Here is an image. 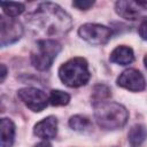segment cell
Wrapping results in <instances>:
<instances>
[{
	"mask_svg": "<svg viewBox=\"0 0 147 147\" xmlns=\"http://www.w3.org/2000/svg\"><path fill=\"white\" fill-rule=\"evenodd\" d=\"M26 24L36 34L56 37L63 36L70 31L72 20L59 5L42 2L33 13L26 16Z\"/></svg>",
	"mask_w": 147,
	"mask_h": 147,
	"instance_id": "6da1fadb",
	"label": "cell"
},
{
	"mask_svg": "<svg viewBox=\"0 0 147 147\" xmlns=\"http://www.w3.org/2000/svg\"><path fill=\"white\" fill-rule=\"evenodd\" d=\"M94 117L98 125L105 130H117L125 125L129 113L126 108L116 102H102L94 106Z\"/></svg>",
	"mask_w": 147,
	"mask_h": 147,
	"instance_id": "7a4b0ae2",
	"label": "cell"
},
{
	"mask_svg": "<svg viewBox=\"0 0 147 147\" xmlns=\"http://www.w3.org/2000/svg\"><path fill=\"white\" fill-rule=\"evenodd\" d=\"M61 82L69 87H79L85 85L91 77L87 61L83 57H72L59 68Z\"/></svg>",
	"mask_w": 147,
	"mask_h": 147,
	"instance_id": "3957f363",
	"label": "cell"
},
{
	"mask_svg": "<svg viewBox=\"0 0 147 147\" xmlns=\"http://www.w3.org/2000/svg\"><path fill=\"white\" fill-rule=\"evenodd\" d=\"M61 52V45L54 39H40L31 52V63L37 70H47Z\"/></svg>",
	"mask_w": 147,
	"mask_h": 147,
	"instance_id": "277c9868",
	"label": "cell"
},
{
	"mask_svg": "<svg viewBox=\"0 0 147 147\" xmlns=\"http://www.w3.org/2000/svg\"><path fill=\"white\" fill-rule=\"evenodd\" d=\"M118 16L127 21L147 18V1L142 0H119L115 3Z\"/></svg>",
	"mask_w": 147,
	"mask_h": 147,
	"instance_id": "5b68a950",
	"label": "cell"
},
{
	"mask_svg": "<svg viewBox=\"0 0 147 147\" xmlns=\"http://www.w3.org/2000/svg\"><path fill=\"white\" fill-rule=\"evenodd\" d=\"M78 34L88 44L105 45L111 38V30L102 24L86 23L78 29Z\"/></svg>",
	"mask_w": 147,
	"mask_h": 147,
	"instance_id": "8992f818",
	"label": "cell"
},
{
	"mask_svg": "<svg viewBox=\"0 0 147 147\" xmlns=\"http://www.w3.org/2000/svg\"><path fill=\"white\" fill-rule=\"evenodd\" d=\"M18 98L21 99V101L32 111L34 113H39L41 110H44L47 106L48 101V96L46 95V93L37 87H24L18 90L17 92Z\"/></svg>",
	"mask_w": 147,
	"mask_h": 147,
	"instance_id": "52a82bcc",
	"label": "cell"
},
{
	"mask_svg": "<svg viewBox=\"0 0 147 147\" xmlns=\"http://www.w3.org/2000/svg\"><path fill=\"white\" fill-rule=\"evenodd\" d=\"M0 23H1L0 44L2 47L14 44L17 40H20V38L23 34V28L18 21L1 15Z\"/></svg>",
	"mask_w": 147,
	"mask_h": 147,
	"instance_id": "ba28073f",
	"label": "cell"
},
{
	"mask_svg": "<svg viewBox=\"0 0 147 147\" xmlns=\"http://www.w3.org/2000/svg\"><path fill=\"white\" fill-rule=\"evenodd\" d=\"M117 85L132 92H140L145 90L146 82L142 74L137 69H126L118 76Z\"/></svg>",
	"mask_w": 147,
	"mask_h": 147,
	"instance_id": "9c48e42d",
	"label": "cell"
},
{
	"mask_svg": "<svg viewBox=\"0 0 147 147\" xmlns=\"http://www.w3.org/2000/svg\"><path fill=\"white\" fill-rule=\"evenodd\" d=\"M33 133L45 140L54 139L57 133V119L54 116H47L38 122L33 127Z\"/></svg>",
	"mask_w": 147,
	"mask_h": 147,
	"instance_id": "30bf717a",
	"label": "cell"
},
{
	"mask_svg": "<svg viewBox=\"0 0 147 147\" xmlns=\"http://www.w3.org/2000/svg\"><path fill=\"white\" fill-rule=\"evenodd\" d=\"M109 60L113 63H117L119 65H126V64H130L133 62L134 53L131 47L121 45L113 49V52L110 53Z\"/></svg>",
	"mask_w": 147,
	"mask_h": 147,
	"instance_id": "8fae6325",
	"label": "cell"
},
{
	"mask_svg": "<svg viewBox=\"0 0 147 147\" xmlns=\"http://www.w3.org/2000/svg\"><path fill=\"white\" fill-rule=\"evenodd\" d=\"M1 131V147H11L15 140V124L9 118H1L0 121Z\"/></svg>",
	"mask_w": 147,
	"mask_h": 147,
	"instance_id": "7c38bea8",
	"label": "cell"
},
{
	"mask_svg": "<svg viewBox=\"0 0 147 147\" xmlns=\"http://www.w3.org/2000/svg\"><path fill=\"white\" fill-rule=\"evenodd\" d=\"M127 138H129V142L131 144L132 147L140 146L147 139V127L142 124L133 125L129 131Z\"/></svg>",
	"mask_w": 147,
	"mask_h": 147,
	"instance_id": "4fadbf2b",
	"label": "cell"
},
{
	"mask_svg": "<svg viewBox=\"0 0 147 147\" xmlns=\"http://www.w3.org/2000/svg\"><path fill=\"white\" fill-rule=\"evenodd\" d=\"M69 126L75 130V131H78V132H86L88 130L92 129V124H91V121L83 116V115H75V116H71L70 119H69Z\"/></svg>",
	"mask_w": 147,
	"mask_h": 147,
	"instance_id": "5bb4252c",
	"label": "cell"
},
{
	"mask_svg": "<svg viewBox=\"0 0 147 147\" xmlns=\"http://www.w3.org/2000/svg\"><path fill=\"white\" fill-rule=\"evenodd\" d=\"M0 5H1V7H2L3 13L7 15V17H10V18L21 15V14L24 11V9H25L24 3H22V2L1 1Z\"/></svg>",
	"mask_w": 147,
	"mask_h": 147,
	"instance_id": "9a60e30c",
	"label": "cell"
},
{
	"mask_svg": "<svg viewBox=\"0 0 147 147\" xmlns=\"http://www.w3.org/2000/svg\"><path fill=\"white\" fill-rule=\"evenodd\" d=\"M48 101L52 106H55V107L65 106L70 101V95L61 90H52L48 96Z\"/></svg>",
	"mask_w": 147,
	"mask_h": 147,
	"instance_id": "2e32d148",
	"label": "cell"
},
{
	"mask_svg": "<svg viewBox=\"0 0 147 147\" xmlns=\"http://www.w3.org/2000/svg\"><path fill=\"white\" fill-rule=\"evenodd\" d=\"M111 95L110 93V88L103 84H99L96 86H94L93 88V93H92V98L94 100V106L106 102V100Z\"/></svg>",
	"mask_w": 147,
	"mask_h": 147,
	"instance_id": "e0dca14e",
	"label": "cell"
},
{
	"mask_svg": "<svg viewBox=\"0 0 147 147\" xmlns=\"http://www.w3.org/2000/svg\"><path fill=\"white\" fill-rule=\"evenodd\" d=\"M93 5H94V1H91V0H77L72 2V6L79 10H87Z\"/></svg>",
	"mask_w": 147,
	"mask_h": 147,
	"instance_id": "ac0fdd59",
	"label": "cell"
},
{
	"mask_svg": "<svg viewBox=\"0 0 147 147\" xmlns=\"http://www.w3.org/2000/svg\"><path fill=\"white\" fill-rule=\"evenodd\" d=\"M139 36L144 39V40H147V21L142 22L139 26Z\"/></svg>",
	"mask_w": 147,
	"mask_h": 147,
	"instance_id": "d6986e66",
	"label": "cell"
},
{
	"mask_svg": "<svg viewBox=\"0 0 147 147\" xmlns=\"http://www.w3.org/2000/svg\"><path fill=\"white\" fill-rule=\"evenodd\" d=\"M1 67V83H3L5 82V78H6V76H7V68H6V65L5 64H1L0 65Z\"/></svg>",
	"mask_w": 147,
	"mask_h": 147,
	"instance_id": "ffe728a7",
	"label": "cell"
},
{
	"mask_svg": "<svg viewBox=\"0 0 147 147\" xmlns=\"http://www.w3.org/2000/svg\"><path fill=\"white\" fill-rule=\"evenodd\" d=\"M34 147H52V145L47 141V140H45V141H41V142H39V144H37Z\"/></svg>",
	"mask_w": 147,
	"mask_h": 147,
	"instance_id": "44dd1931",
	"label": "cell"
},
{
	"mask_svg": "<svg viewBox=\"0 0 147 147\" xmlns=\"http://www.w3.org/2000/svg\"><path fill=\"white\" fill-rule=\"evenodd\" d=\"M144 63H145V67L147 68V54H146L145 57H144Z\"/></svg>",
	"mask_w": 147,
	"mask_h": 147,
	"instance_id": "7402d4cb",
	"label": "cell"
}]
</instances>
